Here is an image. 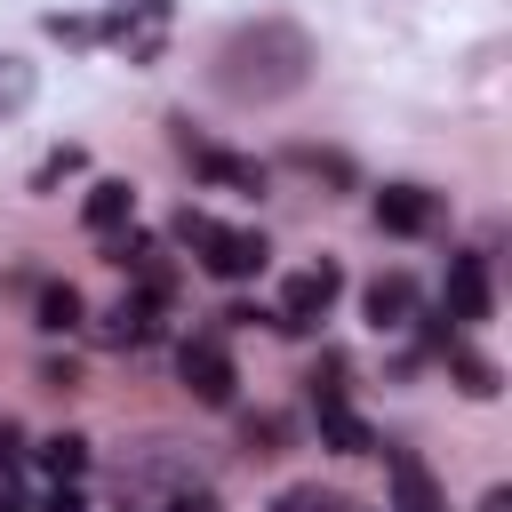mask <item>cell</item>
Returning <instances> with one entry per match:
<instances>
[{
  "mask_svg": "<svg viewBox=\"0 0 512 512\" xmlns=\"http://www.w3.org/2000/svg\"><path fill=\"white\" fill-rule=\"evenodd\" d=\"M304 80H312V40H304L288 16H256V24H240V32L216 48V88L240 96V104L296 96Z\"/></svg>",
  "mask_w": 512,
  "mask_h": 512,
  "instance_id": "1",
  "label": "cell"
},
{
  "mask_svg": "<svg viewBox=\"0 0 512 512\" xmlns=\"http://www.w3.org/2000/svg\"><path fill=\"white\" fill-rule=\"evenodd\" d=\"M176 376H184V392L200 400V408H232V352H224V336H184V352H176Z\"/></svg>",
  "mask_w": 512,
  "mask_h": 512,
  "instance_id": "2",
  "label": "cell"
},
{
  "mask_svg": "<svg viewBox=\"0 0 512 512\" xmlns=\"http://www.w3.org/2000/svg\"><path fill=\"white\" fill-rule=\"evenodd\" d=\"M192 256H200V264H208V272H216V280H256V272H264V256H272V248H264V232H224V224H208V232H200V248H192Z\"/></svg>",
  "mask_w": 512,
  "mask_h": 512,
  "instance_id": "3",
  "label": "cell"
},
{
  "mask_svg": "<svg viewBox=\"0 0 512 512\" xmlns=\"http://www.w3.org/2000/svg\"><path fill=\"white\" fill-rule=\"evenodd\" d=\"M336 288H344V272H336V264H304V272L280 288V312H272V320H280V328H312V320L336 304Z\"/></svg>",
  "mask_w": 512,
  "mask_h": 512,
  "instance_id": "4",
  "label": "cell"
},
{
  "mask_svg": "<svg viewBox=\"0 0 512 512\" xmlns=\"http://www.w3.org/2000/svg\"><path fill=\"white\" fill-rule=\"evenodd\" d=\"M112 40H120V56H128V64H152V56L168 48V0H120Z\"/></svg>",
  "mask_w": 512,
  "mask_h": 512,
  "instance_id": "5",
  "label": "cell"
},
{
  "mask_svg": "<svg viewBox=\"0 0 512 512\" xmlns=\"http://www.w3.org/2000/svg\"><path fill=\"white\" fill-rule=\"evenodd\" d=\"M384 480H392V504L400 512H448L440 504V480H432V464L416 448H384Z\"/></svg>",
  "mask_w": 512,
  "mask_h": 512,
  "instance_id": "6",
  "label": "cell"
},
{
  "mask_svg": "<svg viewBox=\"0 0 512 512\" xmlns=\"http://www.w3.org/2000/svg\"><path fill=\"white\" fill-rule=\"evenodd\" d=\"M488 320V256H448V328Z\"/></svg>",
  "mask_w": 512,
  "mask_h": 512,
  "instance_id": "7",
  "label": "cell"
},
{
  "mask_svg": "<svg viewBox=\"0 0 512 512\" xmlns=\"http://www.w3.org/2000/svg\"><path fill=\"white\" fill-rule=\"evenodd\" d=\"M176 144H184V160H192L200 176H216V184H240V192H264V168H256V160H232V152H216V144H200L192 128H184Z\"/></svg>",
  "mask_w": 512,
  "mask_h": 512,
  "instance_id": "8",
  "label": "cell"
},
{
  "mask_svg": "<svg viewBox=\"0 0 512 512\" xmlns=\"http://www.w3.org/2000/svg\"><path fill=\"white\" fill-rule=\"evenodd\" d=\"M376 224H384V232H424V224H432V192L384 184V192H376Z\"/></svg>",
  "mask_w": 512,
  "mask_h": 512,
  "instance_id": "9",
  "label": "cell"
},
{
  "mask_svg": "<svg viewBox=\"0 0 512 512\" xmlns=\"http://www.w3.org/2000/svg\"><path fill=\"white\" fill-rule=\"evenodd\" d=\"M312 408H320V440H328L336 456H368V448H376V432L344 408V392H336V400H312Z\"/></svg>",
  "mask_w": 512,
  "mask_h": 512,
  "instance_id": "10",
  "label": "cell"
},
{
  "mask_svg": "<svg viewBox=\"0 0 512 512\" xmlns=\"http://www.w3.org/2000/svg\"><path fill=\"white\" fill-rule=\"evenodd\" d=\"M128 208H136V192H128L120 176H104V184H88V200H80V216H88V232H104V240H112V232L128 224Z\"/></svg>",
  "mask_w": 512,
  "mask_h": 512,
  "instance_id": "11",
  "label": "cell"
},
{
  "mask_svg": "<svg viewBox=\"0 0 512 512\" xmlns=\"http://www.w3.org/2000/svg\"><path fill=\"white\" fill-rule=\"evenodd\" d=\"M408 312H416V280H408V272L368 280V320H376V328H408Z\"/></svg>",
  "mask_w": 512,
  "mask_h": 512,
  "instance_id": "12",
  "label": "cell"
},
{
  "mask_svg": "<svg viewBox=\"0 0 512 512\" xmlns=\"http://www.w3.org/2000/svg\"><path fill=\"white\" fill-rule=\"evenodd\" d=\"M104 344H152L160 336V320H152V296H128L120 312H104V328H96Z\"/></svg>",
  "mask_w": 512,
  "mask_h": 512,
  "instance_id": "13",
  "label": "cell"
},
{
  "mask_svg": "<svg viewBox=\"0 0 512 512\" xmlns=\"http://www.w3.org/2000/svg\"><path fill=\"white\" fill-rule=\"evenodd\" d=\"M80 320H88L80 288H64V280H56V288H40V328H48V336H72Z\"/></svg>",
  "mask_w": 512,
  "mask_h": 512,
  "instance_id": "14",
  "label": "cell"
},
{
  "mask_svg": "<svg viewBox=\"0 0 512 512\" xmlns=\"http://www.w3.org/2000/svg\"><path fill=\"white\" fill-rule=\"evenodd\" d=\"M448 352V368H456V384L472 392V400H496V368L480 360V352H464V344H440Z\"/></svg>",
  "mask_w": 512,
  "mask_h": 512,
  "instance_id": "15",
  "label": "cell"
},
{
  "mask_svg": "<svg viewBox=\"0 0 512 512\" xmlns=\"http://www.w3.org/2000/svg\"><path fill=\"white\" fill-rule=\"evenodd\" d=\"M40 464H48V480H80V472H88V440H80V432H56V440L40 448Z\"/></svg>",
  "mask_w": 512,
  "mask_h": 512,
  "instance_id": "16",
  "label": "cell"
},
{
  "mask_svg": "<svg viewBox=\"0 0 512 512\" xmlns=\"http://www.w3.org/2000/svg\"><path fill=\"white\" fill-rule=\"evenodd\" d=\"M288 160H296L304 176H320V184H352V160H344V152H320V144H296Z\"/></svg>",
  "mask_w": 512,
  "mask_h": 512,
  "instance_id": "17",
  "label": "cell"
},
{
  "mask_svg": "<svg viewBox=\"0 0 512 512\" xmlns=\"http://www.w3.org/2000/svg\"><path fill=\"white\" fill-rule=\"evenodd\" d=\"M32 104V64H16V56H0V120H16Z\"/></svg>",
  "mask_w": 512,
  "mask_h": 512,
  "instance_id": "18",
  "label": "cell"
},
{
  "mask_svg": "<svg viewBox=\"0 0 512 512\" xmlns=\"http://www.w3.org/2000/svg\"><path fill=\"white\" fill-rule=\"evenodd\" d=\"M64 176H80V144L48 152V160H40V176H32V192H48V184H64Z\"/></svg>",
  "mask_w": 512,
  "mask_h": 512,
  "instance_id": "19",
  "label": "cell"
},
{
  "mask_svg": "<svg viewBox=\"0 0 512 512\" xmlns=\"http://www.w3.org/2000/svg\"><path fill=\"white\" fill-rule=\"evenodd\" d=\"M272 512H344V496H328V488H288Z\"/></svg>",
  "mask_w": 512,
  "mask_h": 512,
  "instance_id": "20",
  "label": "cell"
},
{
  "mask_svg": "<svg viewBox=\"0 0 512 512\" xmlns=\"http://www.w3.org/2000/svg\"><path fill=\"white\" fill-rule=\"evenodd\" d=\"M16 464H24V432H16V424H0V472H16Z\"/></svg>",
  "mask_w": 512,
  "mask_h": 512,
  "instance_id": "21",
  "label": "cell"
},
{
  "mask_svg": "<svg viewBox=\"0 0 512 512\" xmlns=\"http://www.w3.org/2000/svg\"><path fill=\"white\" fill-rule=\"evenodd\" d=\"M40 512H88V504H80V496H72V480H56V496H48V504H40Z\"/></svg>",
  "mask_w": 512,
  "mask_h": 512,
  "instance_id": "22",
  "label": "cell"
},
{
  "mask_svg": "<svg viewBox=\"0 0 512 512\" xmlns=\"http://www.w3.org/2000/svg\"><path fill=\"white\" fill-rule=\"evenodd\" d=\"M168 512H216V496H168Z\"/></svg>",
  "mask_w": 512,
  "mask_h": 512,
  "instance_id": "23",
  "label": "cell"
},
{
  "mask_svg": "<svg viewBox=\"0 0 512 512\" xmlns=\"http://www.w3.org/2000/svg\"><path fill=\"white\" fill-rule=\"evenodd\" d=\"M480 512H512V496H504V488H488V496H480Z\"/></svg>",
  "mask_w": 512,
  "mask_h": 512,
  "instance_id": "24",
  "label": "cell"
},
{
  "mask_svg": "<svg viewBox=\"0 0 512 512\" xmlns=\"http://www.w3.org/2000/svg\"><path fill=\"white\" fill-rule=\"evenodd\" d=\"M0 512H32V504H16V496H0Z\"/></svg>",
  "mask_w": 512,
  "mask_h": 512,
  "instance_id": "25",
  "label": "cell"
}]
</instances>
